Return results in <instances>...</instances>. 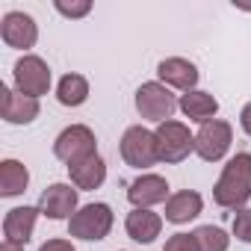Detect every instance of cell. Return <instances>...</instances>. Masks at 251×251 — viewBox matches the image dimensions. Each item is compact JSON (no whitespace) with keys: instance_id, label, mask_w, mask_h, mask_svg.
I'll list each match as a JSON object with an SVG mask.
<instances>
[{"instance_id":"2e32d148","label":"cell","mask_w":251,"mask_h":251,"mask_svg":"<svg viewBox=\"0 0 251 251\" xmlns=\"http://www.w3.org/2000/svg\"><path fill=\"white\" fill-rule=\"evenodd\" d=\"M201 210H204V198L195 189H180V192H172V198L166 201V222L186 225V222L198 219Z\"/></svg>"},{"instance_id":"9c48e42d","label":"cell","mask_w":251,"mask_h":251,"mask_svg":"<svg viewBox=\"0 0 251 251\" xmlns=\"http://www.w3.org/2000/svg\"><path fill=\"white\" fill-rule=\"evenodd\" d=\"M77 186H71V183H50L45 192H42V198H39V213L45 216V219H53V222H59V219H71L80 207H77Z\"/></svg>"},{"instance_id":"ac0fdd59","label":"cell","mask_w":251,"mask_h":251,"mask_svg":"<svg viewBox=\"0 0 251 251\" xmlns=\"http://www.w3.org/2000/svg\"><path fill=\"white\" fill-rule=\"evenodd\" d=\"M68 175H71V183H74L77 189L92 192V189H98V186L106 180V163L100 160V154H95V157H89V160L71 166Z\"/></svg>"},{"instance_id":"cb8c5ba5","label":"cell","mask_w":251,"mask_h":251,"mask_svg":"<svg viewBox=\"0 0 251 251\" xmlns=\"http://www.w3.org/2000/svg\"><path fill=\"white\" fill-rule=\"evenodd\" d=\"M53 6H56V12L65 15V18H83V15L92 12V3H89V0H80V3H62V0H56Z\"/></svg>"},{"instance_id":"6da1fadb","label":"cell","mask_w":251,"mask_h":251,"mask_svg":"<svg viewBox=\"0 0 251 251\" xmlns=\"http://www.w3.org/2000/svg\"><path fill=\"white\" fill-rule=\"evenodd\" d=\"M251 198V154L239 151L230 157L213 186V201L225 210H242Z\"/></svg>"},{"instance_id":"ba28073f","label":"cell","mask_w":251,"mask_h":251,"mask_svg":"<svg viewBox=\"0 0 251 251\" xmlns=\"http://www.w3.org/2000/svg\"><path fill=\"white\" fill-rule=\"evenodd\" d=\"M15 89L21 92V95H27V98H42V95H48V89H50V68H48V62L42 59V56H36V53H24L18 62H15Z\"/></svg>"},{"instance_id":"4316f807","label":"cell","mask_w":251,"mask_h":251,"mask_svg":"<svg viewBox=\"0 0 251 251\" xmlns=\"http://www.w3.org/2000/svg\"><path fill=\"white\" fill-rule=\"evenodd\" d=\"M0 251H24V245H12V242H3Z\"/></svg>"},{"instance_id":"5bb4252c","label":"cell","mask_w":251,"mask_h":251,"mask_svg":"<svg viewBox=\"0 0 251 251\" xmlns=\"http://www.w3.org/2000/svg\"><path fill=\"white\" fill-rule=\"evenodd\" d=\"M39 207H15L6 213L3 219V242H12V245H27L33 230H36V219H39Z\"/></svg>"},{"instance_id":"7a4b0ae2","label":"cell","mask_w":251,"mask_h":251,"mask_svg":"<svg viewBox=\"0 0 251 251\" xmlns=\"http://www.w3.org/2000/svg\"><path fill=\"white\" fill-rule=\"evenodd\" d=\"M121 160L130 169H151L160 163V148H157V133H151L142 124H133V127L124 130L121 136Z\"/></svg>"},{"instance_id":"5b68a950","label":"cell","mask_w":251,"mask_h":251,"mask_svg":"<svg viewBox=\"0 0 251 251\" xmlns=\"http://www.w3.org/2000/svg\"><path fill=\"white\" fill-rule=\"evenodd\" d=\"M53 154L56 160H62L68 169L95 157L98 154V142H95V133L86 127V124H71V127H65L56 142H53Z\"/></svg>"},{"instance_id":"ffe728a7","label":"cell","mask_w":251,"mask_h":251,"mask_svg":"<svg viewBox=\"0 0 251 251\" xmlns=\"http://www.w3.org/2000/svg\"><path fill=\"white\" fill-rule=\"evenodd\" d=\"M89 98V80L83 74H65L56 86V100L62 106H80Z\"/></svg>"},{"instance_id":"d6986e66","label":"cell","mask_w":251,"mask_h":251,"mask_svg":"<svg viewBox=\"0 0 251 251\" xmlns=\"http://www.w3.org/2000/svg\"><path fill=\"white\" fill-rule=\"evenodd\" d=\"M30 186V172L24 163L18 160H3L0 163V195L3 198H15L21 192H27Z\"/></svg>"},{"instance_id":"d4e9b609","label":"cell","mask_w":251,"mask_h":251,"mask_svg":"<svg viewBox=\"0 0 251 251\" xmlns=\"http://www.w3.org/2000/svg\"><path fill=\"white\" fill-rule=\"evenodd\" d=\"M39 251H77V248L68 239H48V242H42Z\"/></svg>"},{"instance_id":"44dd1931","label":"cell","mask_w":251,"mask_h":251,"mask_svg":"<svg viewBox=\"0 0 251 251\" xmlns=\"http://www.w3.org/2000/svg\"><path fill=\"white\" fill-rule=\"evenodd\" d=\"M192 236L198 242V251H227V245H230V236L213 225H201L198 230H192Z\"/></svg>"},{"instance_id":"9a60e30c","label":"cell","mask_w":251,"mask_h":251,"mask_svg":"<svg viewBox=\"0 0 251 251\" xmlns=\"http://www.w3.org/2000/svg\"><path fill=\"white\" fill-rule=\"evenodd\" d=\"M124 230H127V236H130L133 242L148 245V242H154V239L160 236V230H163V216L154 213V210H139V207H133V210L127 213V219H124Z\"/></svg>"},{"instance_id":"e0dca14e","label":"cell","mask_w":251,"mask_h":251,"mask_svg":"<svg viewBox=\"0 0 251 251\" xmlns=\"http://www.w3.org/2000/svg\"><path fill=\"white\" fill-rule=\"evenodd\" d=\"M180 112H183L189 121H198V124H204V121L216 118V112H219V100H216L210 92L192 89V92H186V95L180 98Z\"/></svg>"},{"instance_id":"3957f363","label":"cell","mask_w":251,"mask_h":251,"mask_svg":"<svg viewBox=\"0 0 251 251\" xmlns=\"http://www.w3.org/2000/svg\"><path fill=\"white\" fill-rule=\"evenodd\" d=\"M109 230H112V207L100 204V201L80 207L68 219V236H74V239L98 242V239H106Z\"/></svg>"},{"instance_id":"7402d4cb","label":"cell","mask_w":251,"mask_h":251,"mask_svg":"<svg viewBox=\"0 0 251 251\" xmlns=\"http://www.w3.org/2000/svg\"><path fill=\"white\" fill-rule=\"evenodd\" d=\"M233 236L239 242H248L251 245V207L236 210V216H233Z\"/></svg>"},{"instance_id":"277c9868","label":"cell","mask_w":251,"mask_h":251,"mask_svg":"<svg viewBox=\"0 0 251 251\" xmlns=\"http://www.w3.org/2000/svg\"><path fill=\"white\" fill-rule=\"evenodd\" d=\"M136 109L142 118L163 124L175 115V109H180V100L172 95L169 86H163L160 80H151V83H142L136 89Z\"/></svg>"},{"instance_id":"7c38bea8","label":"cell","mask_w":251,"mask_h":251,"mask_svg":"<svg viewBox=\"0 0 251 251\" xmlns=\"http://www.w3.org/2000/svg\"><path fill=\"white\" fill-rule=\"evenodd\" d=\"M0 115L9 124H30L39 118V100L21 95L18 89H0Z\"/></svg>"},{"instance_id":"30bf717a","label":"cell","mask_w":251,"mask_h":251,"mask_svg":"<svg viewBox=\"0 0 251 251\" xmlns=\"http://www.w3.org/2000/svg\"><path fill=\"white\" fill-rule=\"evenodd\" d=\"M0 39H3L9 48L18 50H30L39 39V27L27 12H6L3 21H0Z\"/></svg>"},{"instance_id":"484cf974","label":"cell","mask_w":251,"mask_h":251,"mask_svg":"<svg viewBox=\"0 0 251 251\" xmlns=\"http://www.w3.org/2000/svg\"><path fill=\"white\" fill-rule=\"evenodd\" d=\"M239 124H242V130L251 136V103L242 106V112H239Z\"/></svg>"},{"instance_id":"4fadbf2b","label":"cell","mask_w":251,"mask_h":251,"mask_svg":"<svg viewBox=\"0 0 251 251\" xmlns=\"http://www.w3.org/2000/svg\"><path fill=\"white\" fill-rule=\"evenodd\" d=\"M157 74H160V83L163 86H175V89H183V92H192L195 83H198V68L195 62L183 59V56H169L157 65Z\"/></svg>"},{"instance_id":"8fae6325","label":"cell","mask_w":251,"mask_h":251,"mask_svg":"<svg viewBox=\"0 0 251 251\" xmlns=\"http://www.w3.org/2000/svg\"><path fill=\"white\" fill-rule=\"evenodd\" d=\"M172 192H169V183L166 177L160 175H139L130 186H127V201L139 210H151L154 204H163L169 201Z\"/></svg>"},{"instance_id":"8992f818","label":"cell","mask_w":251,"mask_h":251,"mask_svg":"<svg viewBox=\"0 0 251 251\" xmlns=\"http://www.w3.org/2000/svg\"><path fill=\"white\" fill-rule=\"evenodd\" d=\"M157 148H160V163H183L195 151V136L183 121H163L157 124Z\"/></svg>"},{"instance_id":"52a82bcc","label":"cell","mask_w":251,"mask_h":251,"mask_svg":"<svg viewBox=\"0 0 251 251\" xmlns=\"http://www.w3.org/2000/svg\"><path fill=\"white\" fill-rule=\"evenodd\" d=\"M230 142H233V127L222 118H210L195 133V154L204 163H219L230 151Z\"/></svg>"},{"instance_id":"603a6c76","label":"cell","mask_w":251,"mask_h":251,"mask_svg":"<svg viewBox=\"0 0 251 251\" xmlns=\"http://www.w3.org/2000/svg\"><path fill=\"white\" fill-rule=\"evenodd\" d=\"M163 251H198V242L192 233H175L166 239V248Z\"/></svg>"}]
</instances>
